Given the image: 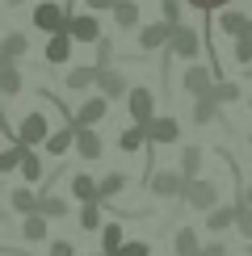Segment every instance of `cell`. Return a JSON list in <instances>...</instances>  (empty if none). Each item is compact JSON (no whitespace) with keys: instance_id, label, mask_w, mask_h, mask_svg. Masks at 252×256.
I'll return each mask as SVG.
<instances>
[{"instance_id":"6da1fadb","label":"cell","mask_w":252,"mask_h":256,"mask_svg":"<svg viewBox=\"0 0 252 256\" xmlns=\"http://www.w3.org/2000/svg\"><path fill=\"white\" fill-rule=\"evenodd\" d=\"M68 4H55V0H38L34 8H30V21H34V30H42V34H63L68 30Z\"/></svg>"},{"instance_id":"7a4b0ae2","label":"cell","mask_w":252,"mask_h":256,"mask_svg":"<svg viewBox=\"0 0 252 256\" xmlns=\"http://www.w3.org/2000/svg\"><path fill=\"white\" fill-rule=\"evenodd\" d=\"M223 80L214 68H206V63H185V76H181V88L189 92L194 101H202V97H210L214 92V84Z\"/></svg>"},{"instance_id":"3957f363","label":"cell","mask_w":252,"mask_h":256,"mask_svg":"<svg viewBox=\"0 0 252 256\" xmlns=\"http://www.w3.org/2000/svg\"><path fill=\"white\" fill-rule=\"evenodd\" d=\"M185 185L189 180L181 176V168H156V172L147 176L152 198H185Z\"/></svg>"},{"instance_id":"277c9868","label":"cell","mask_w":252,"mask_h":256,"mask_svg":"<svg viewBox=\"0 0 252 256\" xmlns=\"http://www.w3.org/2000/svg\"><path fill=\"white\" fill-rule=\"evenodd\" d=\"M202 46H206V38L198 34L194 26H176V30H172V42H168V50H172L176 59H185V63H198Z\"/></svg>"},{"instance_id":"5b68a950","label":"cell","mask_w":252,"mask_h":256,"mask_svg":"<svg viewBox=\"0 0 252 256\" xmlns=\"http://www.w3.org/2000/svg\"><path fill=\"white\" fill-rule=\"evenodd\" d=\"M126 110H130V118H134V126H152L156 122V92L147 88V84H134L130 88V97H126Z\"/></svg>"},{"instance_id":"8992f818","label":"cell","mask_w":252,"mask_h":256,"mask_svg":"<svg viewBox=\"0 0 252 256\" xmlns=\"http://www.w3.org/2000/svg\"><path fill=\"white\" fill-rule=\"evenodd\" d=\"M50 134H55V130H50V122H46V114H42V110L26 114V118H21V126H17V138H21L26 147H46Z\"/></svg>"},{"instance_id":"52a82bcc","label":"cell","mask_w":252,"mask_h":256,"mask_svg":"<svg viewBox=\"0 0 252 256\" xmlns=\"http://www.w3.org/2000/svg\"><path fill=\"white\" fill-rule=\"evenodd\" d=\"M185 202L194 210H206V214H210V210L218 206V185H214V180H202V176L189 180V185H185Z\"/></svg>"},{"instance_id":"ba28073f","label":"cell","mask_w":252,"mask_h":256,"mask_svg":"<svg viewBox=\"0 0 252 256\" xmlns=\"http://www.w3.org/2000/svg\"><path fill=\"white\" fill-rule=\"evenodd\" d=\"M130 88H134V84H126V76H122L118 68H101V76H97V92H101V97L126 101V97H130Z\"/></svg>"},{"instance_id":"9c48e42d","label":"cell","mask_w":252,"mask_h":256,"mask_svg":"<svg viewBox=\"0 0 252 256\" xmlns=\"http://www.w3.org/2000/svg\"><path fill=\"white\" fill-rule=\"evenodd\" d=\"M105 114H110V97H101V92H92V97H84L80 101V110H76V118H72V126H97Z\"/></svg>"},{"instance_id":"30bf717a","label":"cell","mask_w":252,"mask_h":256,"mask_svg":"<svg viewBox=\"0 0 252 256\" xmlns=\"http://www.w3.org/2000/svg\"><path fill=\"white\" fill-rule=\"evenodd\" d=\"M176 138H181V122L168 118V114H156V122L147 126V143L152 147H168V143H176Z\"/></svg>"},{"instance_id":"8fae6325","label":"cell","mask_w":252,"mask_h":256,"mask_svg":"<svg viewBox=\"0 0 252 256\" xmlns=\"http://www.w3.org/2000/svg\"><path fill=\"white\" fill-rule=\"evenodd\" d=\"M68 34L76 42H101V21L97 13H72L68 17Z\"/></svg>"},{"instance_id":"7c38bea8","label":"cell","mask_w":252,"mask_h":256,"mask_svg":"<svg viewBox=\"0 0 252 256\" xmlns=\"http://www.w3.org/2000/svg\"><path fill=\"white\" fill-rule=\"evenodd\" d=\"M72 198L80 206H101V180H92L88 172H72Z\"/></svg>"},{"instance_id":"4fadbf2b","label":"cell","mask_w":252,"mask_h":256,"mask_svg":"<svg viewBox=\"0 0 252 256\" xmlns=\"http://www.w3.org/2000/svg\"><path fill=\"white\" fill-rule=\"evenodd\" d=\"M172 30L176 26H168V21H152V26H143L139 30V50H160L172 42Z\"/></svg>"},{"instance_id":"5bb4252c","label":"cell","mask_w":252,"mask_h":256,"mask_svg":"<svg viewBox=\"0 0 252 256\" xmlns=\"http://www.w3.org/2000/svg\"><path fill=\"white\" fill-rule=\"evenodd\" d=\"M8 206H13V214L30 218V214H38V210H42V194H34L30 185H21V189H13V194H8Z\"/></svg>"},{"instance_id":"9a60e30c","label":"cell","mask_w":252,"mask_h":256,"mask_svg":"<svg viewBox=\"0 0 252 256\" xmlns=\"http://www.w3.org/2000/svg\"><path fill=\"white\" fill-rule=\"evenodd\" d=\"M72 46H76V38L63 30V34H50L46 38V46H42V59L46 63H68L72 59Z\"/></svg>"},{"instance_id":"2e32d148","label":"cell","mask_w":252,"mask_h":256,"mask_svg":"<svg viewBox=\"0 0 252 256\" xmlns=\"http://www.w3.org/2000/svg\"><path fill=\"white\" fill-rule=\"evenodd\" d=\"M97 76H101L97 63H92V68H72L68 76H63V88L68 92H88V88H97Z\"/></svg>"},{"instance_id":"e0dca14e","label":"cell","mask_w":252,"mask_h":256,"mask_svg":"<svg viewBox=\"0 0 252 256\" xmlns=\"http://www.w3.org/2000/svg\"><path fill=\"white\" fill-rule=\"evenodd\" d=\"M218 30L231 34V38H248L252 34V17L244 13V8H227V13L218 17Z\"/></svg>"},{"instance_id":"ac0fdd59","label":"cell","mask_w":252,"mask_h":256,"mask_svg":"<svg viewBox=\"0 0 252 256\" xmlns=\"http://www.w3.org/2000/svg\"><path fill=\"white\" fill-rule=\"evenodd\" d=\"M101 138H97V130H92V126H80L76 130V156L84 160V164H92V160H101Z\"/></svg>"},{"instance_id":"d6986e66","label":"cell","mask_w":252,"mask_h":256,"mask_svg":"<svg viewBox=\"0 0 252 256\" xmlns=\"http://www.w3.org/2000/svg\"><path fill=\"white\" fill-rule=\"evenodd\" d=\"M34 152V147H26L17 138V143H8L4 152H0V176H8V172H21V164H26V156Z\"/></svg>"},{"instance_id":"ffe728a7","label":"cell","mask_w":252,"mask_h":256,"mask_svg":"<svg viewBox=\"0 0 252 256\" xmlns=\"http://www.w3.org/2000/svg\"><path fill=\"white\" fill-rule=\"evenodd\" d=\"M21 240H30V244L50 240V218H46V214H30V218H21Z\"/></svg>"},{"instance_id":"44dd1931","label":"cell","mask_w":252,"mask_h":256,"mask_svg":"<svg viewBox=\"0 0 252 256\" xmlns=\"http://www.w3.org/2000/svg\"><path fill=\"white\" fill-rule=\"evenodd\" d=\"M236 222H240V206H214L206 214V231H214V236H218V231L236 227Z\"/></svg>"},{"instance_id":"7402d4cb","label":"cell","mask_w":252,"mask_h":256,"mask_svg":"<svg viewBox=\"0 0 252 256\" xmlns=\"http://www.w3.org/2000/svg\"><path fill=\"white\" fill-rule=\"evenodd\" d=\"M68 152H76V126H63V130H55L46 138V156H68Z\"/></svg>"},{"instance_id":"603a6c76","label":"cell","mask_w":252,"mask_h":256,"mask_svg":"<svg viewBox=\"0 0 252 256\" xmlns=\"http://www.w3.org/2000/svg\"><path fill=\"white\" fill-rule=\"evenodd\" d=\"M26 50H30V42H26V34H17V30L0 38V59H4V63H17Z\"/></svg>"},{"instance_id":"cb8c5ba5","label":"cell","mask_w":252,"mask_h":256,"mask_svg":"<svg viewBox=\"0 0 252 256\" xmlns=\"http://www.w3.org/2000/svg\"><path fill=\"white\" fill-rule=\"evenodd\" d=\"M181 176H185V180H198V176H202V147H194V143L181 147Z\"/></svg>"},{"instance_id":"d4e9b609","label":"cell","mask_w":252,"mask_h":256,"mask_svg":"<svg viewBox=\"0 0 252 256\" xmlns=\"http://www.w3.org/2000/svg\"><path fill=\"white\" fill-rule=\"evenodd\" d=\"M172 252L176 256H202V244H198V231L194 227H181L172 236Z\"/></svg>"},{"instance_id":"484cf974","label":"cell","mask_w":252,"mask_h":256,"mask_svg":"<svg viewBox=\"0 0 252 256\" xmlns=\"http://www.w3.org/2000/svg\"><path fill=\"white\" fill-rule=\"evenodd\" d=\"M21 88H26V84H21V68H17V63H4V68H0V101L17 97Z\"/></svg>"},{"instance_id":"4316f807","label":"cell","mask_w":252,"mask_h":256,"mask_svg":"<svg viewBox=\"0 0 252 256\" xmlns=\"http://www.w3.org/2000/svg\"><path fill=\"white\" fill-rule=\"evenodd\" d=\"M114 26H118V30H139V4H134V0H118V8H114Z\"/></svg>"},{"instance_id":"83f0119b","label":"cell","mask_w":252,"mask_h":256,"mask_svg":"<svg viewBox=\"0 0 252 256\" xmlns=\"http://www.w3.org/2000/svg\"><path fill=\"white\" fill-rule=\"evenodd\" d=\"M122 244H126V236H122V222H105V227H101V252L118 256V252H122Z\"/></svg>"},{"instance_id":"f1b7e54d","label":"cell","mask_w":252,"mask_h":256,"mask_svg":"<svg viewBox=\"0 0 252 256\" xmlns=\"http://www.w3.org/2000/svg\"><path fill=\"white\" fill-rule=\"evenodd\" d=\"M147 147V130L143 126H126V130L118 134V152H143Z\"/></svg>"},{"instance_id":"f546056e","label":"cell","mask_w":252,"mask_h":256,"mask_svg":"<svg viewBox=\"0 0 252 256\" xmlns=\"http://www.w3.org/2000/svg\"><path fill=\"white\" fill-rule=\"evenodd\" d=\"M214 118H218V97H214V92L202 97V101H194V122L198 126H210Z\"/></svg>"},{"instance_id":"4dcf8cb0","label":"cell","mask_w":252,"mask_h":256,"mask_svg":"<svg viewBox=\"0 0 252 256\" xmlns=\"http://www.w3.org/2000/svg\"><path fill=\"white\" fill-rule=\"evenodd\" d=\"M38 214L63 218V214H68V198H59V194H50V189H42V210H38Z\"/></svg>"},{"instance_id":"1f68e13d","label":"cell","mask_w":252,"mask_h":256,"mask_svg":"<svg viewBox=\"0 0 252 256\" xmlns=\"http://www.w3.org/2000/svg\"><path fill=\"white\" fill-rule=\"evenodd\" d=\"M122 189H126V172H118V168H114V172H105V176H101V202L118 198Z\"/></svg>"},{"instance_id":"d6a6232c","label":"cell","mask_w":252,"mask_h":256,"mask_svg":"<svg viewBox=\"0 0 252 256\" xmlns=\"http://www.w3.org/2000/svg\"><path fill=\"white\" fill-rule=\"evenodd\" d=\"M101 206H80V231H101Z\"/></svg>"},{"instance_id":"836d02e7","label":"cell","mask_w":252,"mask_h":256,"mask_svg":"<svg viewBox=\"0 0 252 256\" xmlns=\"http://www.w3.org/2000/svg\"><path fill=\"white\" fill-rule=\"evenodd\" d=\"M21 180H30V185H34V180H42V156H38V152L26 156V164H21Z\"/></svg>"},{"instance_id":"e575fe53","label":"cell","mask_w":252,"mask_h":256,"mask_svg":"<svg viewBox=\"0 0 252 256\" xmlns=\"http://www.w3.org/2000/svg\"><path fill=\"white\" fill-rule=\"evenodd\" d=\"M214 97H218V105L240 101V84H236V80H218V84H214Z\"/></svg>"},{"instance_id":"d590c367","label":"cell","mask_w":252,"mask_h":256,"mask_svg":"<svg viewBox=\"0 0 252 256\" xmlns=\"http://www.w3.org/2000/svg\"><path fill=\"white\" fill-rule=\"evenodd\" d=\"M231 55H236V63L252 68V34H248V38H236V42H231Z\"/></svg>"},{"instance_id":"8d00e7d4","label":"cell","mask_w":252,"mask_h":256,"mask_svg":"<svg viewBox=\"0 0 252 256\" xmlns=\"http://www.w3.org/2000/svg\"><path fill=\"white\" fill-rule=\"evenodd\" d=\"M97 68H114V38L97 42Z\"/></svg>"},{"instance_id":"74e56055","label":"cell","mask_w":252,"mask_h":256,"mask_svg":"<svg viewBox=\"0 0 252 256\" xmlns=\"http://www.w3.org/2000/svg\"><path fill=\"white\" fill-rule=\"evenodd\" d=\"M118 256H152V244H147V240H126Z\"/></svg>"},{"instance_id":"f35d334b","label":"cell","mask_w":252,"mask_h":256,"mask_svg":"<svg viewBox=\"0 0 252 256\" xmlns=\"http://www.w3.org/2000/svg\"><path fill=\"white\" fill-rule=\"evenodd\" d=\"M160 13H164V21H168V26H181V0H164V4H160Z\"/></svg>"},{"instance_id":"ab89813d","label":"cell","mask_w":252,"mask_h":256,"mask_svg":"<svg viewBox=\"0 0 252 256\" xmlns=\"http://www.w3.org/2000/svg\"><path fill=\"white\" fill-rule=\"evenodd\" d=\"M236 206H240V202H236ZM236 227H240L244 240H252V206H240V222H236Z\"/></svg>"},{"instance_id":"60d3db41","label":"cell","mask_w":252,"mask_h":256,"mask_svg":"<svg viewBox=\"0 0 252 256\" xmlns=\"http://www.w3.org/2000/svg\"><path fill=\"white\" fill-rule=\"evenodd\" d=\"M46 256H76V244H72V240H50V252Z\"/></svg>"},{"instance_id":"b9f144b4","label":"cell","mask_w":252,"mask_h":256,"mask_svg":"<svg viewBox=\"0 0 252 256\" xmlns=\"http://www.w3.org/2000/svg\"><path fill=\"white\" fill-rule=\"evenodd\" d=\"M84 8H88V13H114L118 0H84Z\"/></svg>"},{"instance_id":"7bdbcfd3","label":"cell","mask_w":252,"mask_h":256,"mask_svg":"<svg viewBox=\"0 0 252 256\" xmlns=\"http://www.w3.org/2000/svg\"><path fill=\"white\" fill-rule=\"evenodd\" d=\"M189 8H198V13H210V8H218V4H227V0H185Z\"/></svg>"},{"instance_id":"ee69618b","label":"cell","mask_w":252,"mask_h":256,"mask_svg":"<svg viewBox=\"0 0 252 256\" xmlns=\"http://www.w3.org/2000/svg\"><path fill=\"white\" fill-rule=\"evenodd\" d=\"M202 256H227V248L214 240V244H202Z\"/></svg>"},{"instance_id":"f6af8a7d","label":"cell","mask_w":252,"mask_h":256,"mask_svg":"<svg viewBox=\"0 0 252 256\" xmlns=\"http://www.w3.org/2000/svg\"><path fill=\"white\" fill-rule=\"evenodd\" d=\"M240 206H252V185H244V189H240Z\"/></svg>"},{"instance_id":"bcb514c9","label":"cell","mask_w":252,"mask_h":256,"mask_svg":"<svg viewBox=\"0 0 252 256\" xmlns=\"http://www.w3.org/2000/svg\"><path fill=\"white\" fill-rule=\"evenodd\" d=\"M248 114H252V97H248Z\"/></svg>"},{"instance_id":"7dc6e473","label":"cell","mask_w":252,"mask_h":256,"mask_svg":"<svg viewBox=\"0 0 252 256\" xmlns=\"http://www.w3.org/2000/svg\"><path fill=\"white\" fill-rule=\"evenodd\" d=\"M248 147H252V130H248Z\"/></svg>"},{"instance_id":"c3c4849f","label":"cell","mask_w":252,"mask_h":256,"mask_svg":"<svg viewBox=\"0 0 252 256\" xmlns=\"http://www.w3.org/2000/svg\"><path fill=\"white\" fill-rule=\"evenodd\" d=\"M0 194H4V180H0Z\"/></svg>"},{"instance_id":"681fc988","label":"cell","mask_w":252,"mask_h":256,"mask_svg":"<svg viewBox=\"0 0 252 256\" xmlns=\"http://www.w3.org/2000/svg\"><path fill=\"white\" fill-rule=\"evenodd\" d=\"M97 256H110V252H97Z\"/></svg>"},{"instance_id":"f907efd6","label":"cell","mask_w":252,"mask_h":256,"mask_svg":"<svg viewBox=\"0 0 252 256\" xmlns=\"http://www.w3.org/2000/svg\"><path fill=\"white\" fill-rule=\"evenodd\" d=\"M0 68H4V59H0Z\"/></svg>"}]
</instances>
